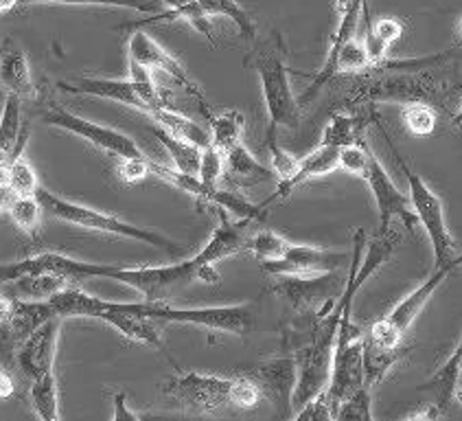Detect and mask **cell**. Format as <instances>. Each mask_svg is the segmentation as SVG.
I'll return each instance as SVG.
<instances>
[{"mask_svg":"<svg viewBox=\"0 0 462 421\" xmlns=\"http://www.w3.org/2000/svg\"><path fill=\"white\" fill-rule=\"evenodd\" d=\"M336 169H340V150L331 145H322L320 143L316 150L307 154L305 158H300L299 172H296L290 181H281L279 187H276L274 196H270V200H265L263 204L265 207H270V204L276 202V200H283L290 196V193L294 192L296 187H300L302 182L311 181V178H318V176H327V173L336 172Z\"/></svg>","mask_w":462,"mask_h":421,"instance_id":"19","label":"cell"},{"mask_svg":"<svg viewBox=\"0 0 462 421\" xmlns=\"http://www.w3.org/2000/svg\"><path fill=\"white\" fill-rule=\"evenodd\" d=\"M198 7L207 18H228L230 23L237 24L245 40H253L256 35V27L250 14L237 3V0H198Z\"/></svg>","mask_w":462,"mask_h":421,"instance_id":"28","label":"cell"},{"mask_svg":"<svg viewBox=\"0 0 462 421\" xmlns=\"http://www.w3.org/2000/svg\"><path fill=\"white\" fill-rule=\"evenodd\" d=\"M460 376H462V364H460Z\"/></svg>","mask_w":462,"mask_h":421,"instance_id":"51","label":"cell"},{"mask_svg":"<svg viewBox=\"0 0 462 421\" xmlns=\"http://www.w3.org/2000/svg\"><path fill=\"white\" fill-rule=\"evenodd\" d=\"M460 92H462V86H460ZM451 126H454V127H462V106L458 108V112H456V115L451 117Z\"/></svg>","mask_w":462,"mask_h":421,"instance_id":"48","label":"cell"},{"mask_svg":"<svg viewBox=\"0 0 462 421\" xmlns=\"http://www.w3.org/2000/svg\"><path fill=\"white\" fill-rule=\"evenodd\" d=\"M153 158H130V161L119 163V176L125 182H141L143 178L153 176Z\"/></svg>","mask_w":462,"mask_h":421,"instance_id":"41","label":"cell"},{"mask_svg":"<svg viewBox=\"0 0 462 421\" xmlns=\"http://www.w3.org/2000/svg\"><path fill=\"white\" fill-rule=\"evenodd\" d=\"M368 147L364 145L362 141L353 143V145H346L340 150V169L348 173H356V176H362V169L366 165L368 158Z\"/></svg>","mask_w":462,"mask_h":421,"instance_id":"40","label":"cell"},{"mask_svg":"<svg viewBox=\"0 0 462 421\" xmlns=\"http://www.w3.org/2000/svg\"><path fill=\"white\" fill-rule=\"evenodd\" d=\"M224 161L226 176H230V181L241 184V187H254V184L268 182L274 176L272 167H265L263 163L256 161L244 143L224 152Z\"/></svg>","mask_w":462,"mask_h":421,"instance_id":"22","label":"cell"},{"mask_svg":"<svg viewBox=\"0 0 462 421\" xmlns=\"http://www.w3.org/2000/svg\"><path fill=\"white\" fill-rule=\"evenodd\" d=\"M15 387H14V378L12 373L7 371V369L3 367V362H0V399H9L14 395Z\"/></svg>","mask_w":462,"mask_h":421,"instance_id":"45","label":"cell"},{"mask_svg":"<svg viewBox=\"0 0 462 421\" xmlns=\"http://www.w3.org/2000/svg\"><path fill=\"white\" fill-rule=\"evenodd\" d=\"M42 210L44 207L38 200V196H15L12 200V204H9L7 213L23 233L35 238L40 224H42Z\"/></svg>","mask_w":462,"mask_h":421,"instance_id":"31","label":"cell"},{"mask_svg":"<svg viewBox=\"0 0 462 421\" xmlns=\"http://www.w3.org/2000/svg\"><path fill=\"white\" fill-rule=\"evenodd\" d=\"M460 35H462V20H460Z\"/></svg>","mask_w":462,"mask_h":421,"instance_id":"50","label":"cell"},{"mask_svg":"<svg viewBox=\"0 0 462 421\" xmlns=\"http://www.w3.org/2000/svg\"><path fill=\"white\" fill-rule=\"evenodd\" d=\"M436 70V69H430ZM382 77L364 80L353 89L346 104H377V101H403V104H430L440 106L449 104L454 99L448 84H440L439 80L428 70H379ZM443 108V106H440Z\"/></svg>","mask_w":462,"mask_h":421,"instance_id":"4","label":"cell"},{"mask_svg":"<svg viewBox=\"0 0 462 421\" xmlns=\"http://www.w3.org/2000/svg\"><path fill=\"white\" fill-rule=\"evenodd\" d=\"M127 55H130V60L147 66L150 70H161V73L171 77L173 81H178V84L182 86L193 99L199 101L204 115H207L208 119L213 117L210 115L207 97H204V90L199 89V84H195V80L187 73V70H184V66L180 64L169 51H164L162 46L158 44L150 33H147V31H136V33L130 35V40H127Z\"/></svg>","mask_w":462,"mask_h":421,"instance_id":"13","label":"cell"},{"mask_svg":"<svg viewBox=\"0 0 462 421\" xmlns=\"http://www.w3.org/2000/svg\"><path fill=\"white\" fill-rule=\"evenodd\" d=\"M226 176V161L224 152L210 143L208 147L202 150V163H199V182L207 187H217V182Z\"/></svg>","mask_w":462,"mask_h":421,"instance_id":"39","label":"cell"},{"mask_svg":"<svg viewBox=\"0 0 462 421\" xmlns=\"http://www.w3.org/2000/svg\"><path fill=\"white\" fill-rule=\"evenodd\" d=\"M35 196H38L40 202H42L46 213H51L53 218L61 220V222L81 226V229L86 230H97V233H107V235H116V238L143 241V244L153 246V248L169 250L171 255L182 253V244H180V241L158 233V230L143 229V226L125 222V220L119 218V215H112V213H106V210L73 202V200L61 198L58 193L49 192V189L44 187H40L38 192H35Z\"/></svg>","mask_w":462,"mask_h":421,"instance_id":"2","label":"cell"},{"mask_svg":"<svg viewBox=\"0 0 462 421\" xmlns=\"http://www.w3.org/2000/svg\"><path fill=\"white\" fill-rule=\"evenodd\" d=\"M219 224L210 233L207 244L191 259L169 266H112V264H90V261L73 259V279H110L123 285L134 287L145 301H169L180 287L199 284L219 285V272L215 264L222 259L248 250L250 235L256 220L241 218L237 222L226 215V209L217 207Z\"/></svg>","mask_w":462,"mask_h":421,"instance_id":"1","label":"cell"},{"mask_svg":"<svg viewBox=\"0 0 462 421\" xmlns=\"http://www.w3.org/2000/svg\"><path fill=\"white\" fill-rule=\"evenodd\" d=\"M440 413H443V410L436 407V404H423V408L414 410V413H408L405 415V419H436Z\"/></svg>","mask_w":462,"mask_h":421,"instance_id":"46","label":"cell"},{"mask_svg":"<svg viewBox=\"0 0 462 421\" xmlns=\"http://www.w3.org/2000/svg\"><path fill=\"white\" fill-rule=\"evenodd\" d=\"M362 178L368 182L374 202H377L379 233L390 230L393 218H399L405 229L410 230V235H412L417 224H420L417 210L412 207V200L405 198L403 193L399 192V187L394 184L393 178H390V173L383 169L382 163H379L373 154H368L366 165L362 169Z\"/></svg>","mask_w":462,"mask_h":421,"instance_id":"12","label":"cell"},{"mask_svg":"<svg viewBox=\"0 0 462 421\" xmlns=\"http://www.w3.org/2000/svg\"><path fill=\"white\" fill-rule=\"evenodd\" d=\"M0 84L7 95H15L18 99H33L38 95L27 53L15 46L14 40H7L0 49Z\"/></svg>","mask_w":462,"mask_h":421,"instance_id":"18","label":"cell"},{"mask_svg":"<svg viewBox=\"0 0 462 421\" xmlns=\"http://www.w3.org/2000/svg\"><path fill=\"white\" fill-rule=\"evenodd\" d=\"M20 5H95V7H121V9H134L141 14H158V5L161 0H20Z\"/></svg>","mask_w":462,"mask_h":421,"instance_id":"34","label":"cell"},{"mask_svg":"<svg viewBox=\"0 0 462 421\" xmlns=\"http://www.w3.org/2000/svg\"><path fill=\"white\" fill-rule=\"evenodd\" d=\"M402 356L403 351H386V349H379L364 341V387H377Z\"/></svg>","mask_w":462,"mask_h":421,"instance_id":"30","label":"cell"},{"mask_svg":"<svg viewBox=\"0 0 462 421\" xmlns=\"http://www.w3.org/2000/svg\"><path fill=\"white\" fill-rule=\"evenodd\" d=\"M296 376H299V367H296L294 358H279V360L263 364L256 371L259 387H265L276 399L287 404H290L291 391H294Z\"/></svg>","mask_w":462,"mask_h":421,"instance_id":"24","label":"cell"},{"mask_svg":"<svg viewBox=\"0 0 462 421\" xmlns=\"http://www.w3.org/2000/svg\"><path fill=\"white\" fill-rule=\"evenodd\" d=\"M373 61L368 58V51L362 40L351 38L342 46L340 60H337V73H364L371 70Z\"/></svg>","mask_w":462,"mask_h":421,"instance_id":"37","label":"cell"},{"mask_svg":"<svg viewBox=\"0 0 462 421\" xmlns=\"http://www.w3.org/2000/svg\"><path fill=\"white\" fill-rule=\"evenodd\" d=\"M351 264V257L333 250L313 248V246L291 244L290 250L274 261H261V268L270 275H316V272H336Z\"/></svg>","mask_w":462,"mask_h":421,"instance_id":"16","label":"cell"},{"mask_svg":"<svg viewBox=\"0 0 462 421\" xmlns=\"http://www.w3.org/2000/svg\"><path fill=\"white\" fill-rule=\"evenodd\" d=\"M29 132L23 127V99L15 95L5 97L0 112V169L7 167L27 145Z\"/></svg>","mask_w":462,"mask_h":421,"instance_id":"20","label":"cell"},{"mask_svg":"<svg viewBox=\"0 0 462 421\" xmlns=\"http://www.w3.org/2000/svg\"><path fill=\"white\" fill-rule=\"evenodd\" d=\"M253 66L259 75L261 90H263L265 108L270 117V132H279V127L296 130L302 119V106L296 99L290 84L291 69L285 61V49L281 38L274 42H265L254 51Z\"/></svg>","mask_w":462,"mask_h":421,"instance_id":"3","label":"cell"},{"mask_svg":"<svg viewBox=\"0 0 462 421\" xmlns=\"http://www.w3.org/2000/svg\"><path fill=\"white\" fill-rule=\"evenodd\" d=\"M58 89L73 95L99 97V99L116 101L127 108L150 115V106L145 104L143 95L138 92L132 80H101V77H79L75 81H58Z\"/></svg>","mask_w":462,"mask_h":421,"instance_id":"17","label":"cell"},{"mask_svg":"<svg viewBox=\"0 0 462 421\" xmlns=\"http://www.w3.org/2000/svg\"><path fill=\"white\" fill-rule=\"evenodd\" d=\"M364 119L353 115H333L331 121L327 123L325 132H322V145H331L342 150V147L353 145V143L364 141L362 132H364Z\"/></svg>","mask_w":462,"mask_h":421,"instance_id":"29","label":"cell"},{"mask_svg":"<svg viewBox=\"0 0 462 421\" xmlns=\"http://www.w3.org/2000/svg\"><path fill=\"white\" fill-rule=\"evenodd\" d=\"M290 246L291 244L283 238V235L274 233V230H270V229L254 230V233L250 235V241H248V250L259 261L281 259V257L290 250Z\"/></svg>","mask_w":462,"mask_h":421,"instance_id":"33","label":"cell"},{"mask_svg":"<svg viewBox=\"0 0 462 421\" xmlns=\"http://www.w3.org/2000/svg\"><path fill=\"white\" fill-rule=\"evenodd\" d=\"M458 266H445V268H436L434 275L428 281H423L417 290L410 292L405 299H402L386 316L379 318L377 323L371 327L366 341L371 345L386 349V351H403V336L405 332L412 327V323L417 321L428 301L432 299L434 292L443 285V281L454 272Z\"/></svg>","mask_w":462,"mask_h":421,"instance_id":"7","label":"cell"},{"mask_svg":"<svg viewBox=\"0 0 462 421\" xmlns=\"http://www.w3.org/2000/svg\"><path fill=\"white\" fill-rule=\"evenodd\" d=\"M402 121L405 130L414 136H430L436 130V112L430 104H405Z\"/></svg>","mask_w":462,"mask_h":421,"instance_id":"35","label":"cell"},{"mask_svg":"<svg viewBox=\"0 0 462 421\" xmlns=\"http://www.w3.org/2000/svg\"><path fill=\"white\" fill-rule=\"evenodd\" d=\"M244 127L245 119L239 110H224L217 117L208 119L210 141L222 152H228L230 147L239 145L241 138H244Z\"/></svg>","mask_w":462,"mask_h":421,"instance_id":"27","label":"cell"},{"mask_svg":"<svg viewBox=\"0 0 462 421\" xmlns=\"http://www.w3.org/2000/svg\"><path fill=\"white\" fill-rule=\"evenodd\" d=\"M164 7L169 9V12H178V9L187 7V5H191L193 0H161Z\"/></svg>","mask_w":462,"mask_h":421,"instance_id":"47","label":"cell"},{"mask_svg":"<svg viewBox=\"0 0 462 421\" xmlns=\"http://www.w3.org/2000/svg\"><path fill=\"white\" fill-rule=\"evenodd\" d=\"M7 182L12 187L14 196H35V192L40 189L38 173L24 158V154H18L7 165Z\"/></svg>","mask_w":462,"mask_h":421,"instance_id":"32","label":"cell"},{"mask_svg":"<svg viewBox=\"0 0 462 421\" xmlns=\"http://www.w3.org/2000/svg\"><path fill=\"white\" fill-rule=\"evenodd\" d=\"M373 388L359 387L351 398H346L337 408L336 419L344 421H371L373 419Z\"/></svg>","mask_w":462,"mask_h":421,"instance_id":"36","label":"cell"},{"mask_svg":"<svg viewBox=\"0 0 462 421\" xmlns=\"http://www.w3.org/2000/svg\"><path fill=\"white\" fill-rule=\"evenodd\" d=\"M53 316L58 312L49 301L14 299L0 292V360H14L23 342Z\"/></svg>","mask_w":462,"mask_h":421,"instance_id":"10","label":"cell"},{"mask_svg":"<svg viewBox=\"0 0 462 421\" xmlns=\"http://www.w3.org/2000/svg\"><path fill=\"white\" fill-rule=\"evenodd\" d=\"M237 378L207 376L198 371L178 373L164 384V393L189 413H215L224 407H235Z\"/></svg>","mask_w":462,"mask_h":421,"instance_id":"8","label":"cell"},{"mask_svg":"<svg viewBox=\"0 0 462 421\" xmlns=\"http://www.w3.org/2000/svg\"><path fill=\"white\" fill-rule=\"evenodd\" d=\"M44 123L51 127H60V130L70 132V135L84 138L90 145L99 147L107 154H112L119 161H130V158H150L141 150V145L125 132L115 130V127L101 126L84 117L75 115V112L66 110L61 106H51L44 115Z\"/></svg>","mask_w":462,"mask_h":421,"instance_id":"9","label":"cell"},{"mask_svg":"<svg viewBox=\"0 0 462 421\" xmlns=\"http://www.w3.org/2000/svg\"><path fill=\"white\" fill-rule=\"evenodd\" d=\"M268 150H270V167L279 181H290L296 172H299L300 158H294L290 152L283 150L276 141L274 132H268Z\"/></svg>","mask_w":462,"mask_h":421,"instance_id":"38","label":"cell"},{"mask_svg":"<svg viewBox=\"0 0 462 421\" xmlns=\"http://www.w3.org/2000/svg\"><path fill=\"white\" fill-rule=\"evenodd\" d=\"M454 399L462 407V387H458V384H456V388H454Z\"/></svg>","mask_w":462,"mask_h":421,"instance_id":"49","label":"cell"},{"mask_svg":"<svg viewBox=\"0 0 462 421\" xmlns=\"http://www.w3.org/2000/svg\"><path fill=\"white\" fill-rule=\"evenodd\" d=\"M138 314L164 323H184V325H199L213 332L233 333V336H248L256 327V303L245 301L239 305L219 307H173L169 301H134Z\"/></svg>","mask_w":462,"mask_h":421,"instance_id":"5","label":"cell"},{"mask_svg":"<svg viewBox=\"0 0 462 421\" xmlns=\"http://www.w3.org/2000/svg\"><path fill=\"white\" fill-rule=\"evenodd\" d=\"M296 421H325V419H333V410L328 407L325 391H322L318 398H313L307 407H302L299 413H294Z\"/></svg>","mask_w":462,"mask_h":421,"instance_id":"42","label":"cell"},{"mask_svg":"<svg viewBox=\"0 0 462 421\" xmlns=\"http://www.w3.org/2000/svg\"><path fill=\"white\" fill-rule=\"evenodd\" d=\"M14 192L7 182V167L0 169V210H7L9 204L14 200Z\"/></svg>","mask_w":462,"mask_h":421,"instance_id":"44","label":"cell"},{"mask_svg":"<svg viewBox=\"0 0 462 421\" xmlns=\"http://www.w3.org/2000/svg\"><path fill=\"white\" fill-rule=\"evenodd\" d=\"M397 163L399 167H402V172L405 173V181H408L410 200H412V207L417 210L419 222L423 224L425 233H428L430 241H432L436 268L460 266L462 255H458V250H456V241L451 238L448 222H445V209L440 198L436 196L432 189L428 187V182H425L412 167L405 165V161L399 154Z\"/></svg>","mask_w":462,"mask_h":421,"instance_id":"6","label":"cell"},{"mask_svg":"<svg viewBox=\"0 0 462 421\" xmlns=\"http://www.w3.org/2000/svg\"><path fill=\"white\" fill-rule=\"evenodd\" d=\"M460 364H462V338L458 342V347L451 351V356L448 358V362L434 373L428 382H423L419 387V393H428L430 398L434 399L432 404H436L440 410L448 408L449 399H454V388L458 384L460 378Z\"/></svg>","mask_w":462,"mask_h":421,"instance_id":"23","label":"cell"},{"mask_svg":"<svg viewBox=\"0 0 462 421\" xmlns=\"http://www.w3.org/2000/svg\"><path fill=\"white\" fill-rule=\"evenodd\" d=\"M70 284H75V281L61 275H53V272H44V275H23L14 281H5L3 292L14 299L49 301L51 296L58 295Z\"/></svg>","mask_w":462,"mask_h":421,"instance_id":"21","label":"cell"},{"mask_svg":"<svg viewBox=\"0 0 462 421\" xmlns=\"http://www.w3.org/2000/svg\"><path fill=\"white\" fill-rule=\"evenodd\" d=\"M364 5H366V0H340V3H337L340 23H337L336 33H333V38H331V46H328L325 64H322V69L318 70V75L313 77L310 89L302 92V97L299 99L300 106L311 104V101L316 99L318 92L325 89L333 77L340 75L337 73V60H340V51H342V46L348 42V40L356 38L359 18H362V12H364Z\"/></svg>","mask_w":462,"mask_h":421,"instance_id":"14","label":"cell"},{"mask_svg":"<svg viewBox=\"0 0 462 421\" xmlns=\"http://www.w3.org/2000/svg\"><path fill=\"white\" fill-rule=\"evenodd\" d=\"M112 419L115 421H138V415L127 407L125 393L115 395V413H112Z\"/></svg>","mask_w":462,"mask_h":421,"instance_id":"43","label":"cell"},{"mask_svg":"<svg viewBox=\"0 0 462 421\" xmlns=\"http://www.w3.org/2000/svg\"><path fill=\"white\" fill-rule=\"evenodd\" d=\"M60 325L61 316H53L40 325L23 347L15 353V364L23 371L24 378L35 379L44 373L55 371V356H58V342H60Z\"/></svg>","mask_w":462,"mask_h":421,"instance_id":"15","label":"cell"},{"mask_svg":"<svg viewBox=\"0 0 462 421\" xmlns=\"http://www.w3.org/2000/svg\"><path fill=\"white\" fill-rule=\"evenodd\" d=\"M344 284L336 272H316V275H281V279L272 285V292L290 303L294 310L311 312L318 310V316L333 310L336 301L344 292Z\"/></svg>","mask_w":462,"mask_h":421,"instance_id":"11","label":"cell"},{"mask_svg":"<svg viewBox=\"0 0 462 421\" xmlns=\"http://www.w3.org/2000/svg\"><path fill=\"white\" fill-rule=\"evenodd\" d=\"M150 132L153 135V138L161 143L164 150L169 152V156H171V161H173V167H176L178 172L187 173V176H198L199 163H202V147L193 145V143H189V141H184V138L171 135V132H167L161 126L158 127L153 126Z\"/></svg>","mask_w":462,"mask_h":421,"instance_id":"25","label":"cell"},{"mask_svg":"<svg viewBox=\"0 0 462 421\" xmlns=\"http://www.w3.org/2000/svg\"><path fill=\"white\" fill-rule=\"evenodd\" d=\"M31 407L35 415L44 421H58L60 419V391H58V378L55 371L44 373V376L31 379L29 388Z\"/></svg>","mask_w":462,"mask_h":421,"instance_id":"26","label":"cell"}]
</instances>
